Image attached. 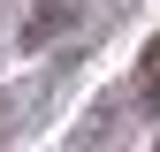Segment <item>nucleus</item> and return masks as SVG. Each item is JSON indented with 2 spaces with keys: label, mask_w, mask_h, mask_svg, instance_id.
<instances>
[{
  "label": "nucleus",
  "mask_w": 160,
  "mask_h": 152,
  "mask_svg": "<svg viewBox=\"0 0 160 152\" xmlns=\"http://www.w3.org/2000/svg\"><path fill=\"white\" fill-rule=\"evenodd\" d=\"M0 129H8V114H0Z\"/></svg>",
  "instance_id": "obj_3"
},
{
  "label": "nucleus",
  "mask_w": 160,
  "mask_h": 152,
  "mask_svg": "<svg viewBox=\"0 0 160 152\" xmlns=\"http://www.w3.org/2000/svg\"><path fill=\"white\" fill-rule=\"evenodd\" d=\"M137 84H145V107L160 114V38H145V61H137Z\"/></svg>",
  "instance_id": "obj_2"
},
{
  "label": "nucleus",
  "mask_w": 160,
  "mask_h": 152,
  "mask_svg": "<svg viewBox=\"0 0 160 152\" xmlns=\"http://www.w3.org/2000/svg\"><path fill=\"white\" fill-rule=\"evenodd\" d=\"M76 15H84V0H46V8L23 23V46H46V38H53V31H69Z\"/></svg>",
  "instance_id": "obj_1"
}]
</instances>
